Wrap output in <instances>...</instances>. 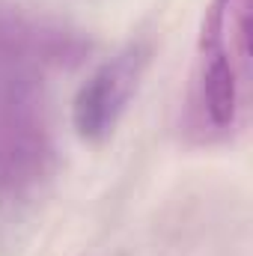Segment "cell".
Listing matches in <instances>:
<instances>
[{"mask_svg":"<svg viewBox=\"0 0 253 256\" xmlns=\"http://www.w3.org/2000/svg\"><path fill=\"white\" fill-rule=\"evenodd\" d=\"M36 33L0 18V200L30 191L51 158L42 72L57 48Z\"/></svg>","mask_w":253,"mask_h":256,"instance_id":"obj_1","label":"cell"},{"mask_svg":"<svg viewBox=\"0 0 253 256\" xmlns=\"http://www.w3.org/2000/svg\"><path fill=\"white\" fill-rule=\"evenodd\" d=\"M248 6L250 0H212L202 21L188 98V128L200 140L230 137L244 110Z\"/></svg>","mask_w":253,"mask_h":256,"instance_id":"obj_2","label":"cell"},{"mask_svg":"<svg viewBox=\"0 0 253 256\" xmlns=\"http://www.w3.org/2000/svg\"><path fill=\"white\" fill-rule=\"evenodd\" d=\"M146 63H149V45L131 42L84 80L72 104V126L80 140L104 143L116 131L140 86Z\"/></svg>","mask_w":253,"mask_h":256,"instance_id":"obj_3","label":"cell"}]
</instances>
